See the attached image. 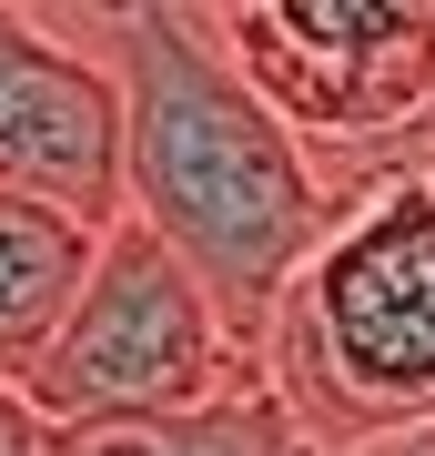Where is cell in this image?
Returning <instances> with one entry per match:
<instances>
[{
	"label": "cell",
	"mask_w": 435,
	"mask_h": 456,
	"mask_svg": "<svg viewBox=\"0 0 435 456\" xmlns=\"http://www.w3.org/2000/svg\"><path fill=\"white\" fill-rule=\"evenodd\" d=\"M0 456H41V416L20 406V386H0Z\"/></svg>",
	"instance_id": "cell-8"
},
{
	"label": "cell",
	"mask_w": 435,
	"mask_h": 456,
	"mask_svg": "<svg viewBox=\"0 0 435 456\" xmlns=\"http://www.w3.org/2000/svg\"><path fill=\"white\" fill-rule=\"evenodd\" d=\"M254 386L304 456L435 426V183H385L334 213L254 345Z\"/></svg>",
	"instance_id": "cell-2"
},
{
	"label": "cell",
	"mask_w": 435,
	"mask_h": 456,
	"mask_svg": "<svg viewBox=\"0 0 435 456\" xmlns=\"http://www.w3.org/2000/svg\"><path fill=\"white\" fill-rule=\"evenodd\" d=\"M41 456H304L274 395L243 386L203 416H112V426H41Z\"/></svg>",
	"instance_id": "cell-7"
},
{
	"label": "cell",
	"mask_w": 435,
	"mask_h": 456,
	"mask_svg": "<svg viewBox=\"0 0 435 456\" xmlns=\"http://www.w3.org/2000/svg\"><path fill=\"white\" fill-rule=\"evenodd\" d=\"M81 274H92V233L20 203V193H0V386H20L41 365V345L71 314Z\"/></svg>",
	"instance_id": "cell-6"
},
{
	"label": "cell",
	"mask_w": 435,
	"mask_h": 456,
	"mask_svg": "<svg viewBox=\"0 0 435 456\" xmlns=\"http://www.w3.org/2000/svg\"><path fill=\"white\" fill-rule=\"evenodd\" d=\"M0 193L101 233L122 224V82L51 11L0 0Z\"/></svg>",
	"instance_id": "cell-5"
},
{
	"label": "cell",
	"mask_w": 435,
	"mask_h": 456,
	"mask_svg": "<svg viewBox=\"0 0 435 456\" xmlns=\"http://www.w3.org/2000/svg\"><path fill=\"white\" fill-rule=\"evenodd\" d=\"M213 41L344 203L435 183V0H213Z\"/></svg>",
	"instance_id": "cell-3"
},
{
	"label": "cell",
	"mask_w": 435,
	"mask_h": 456,
	"mask_svg": "<svg viewBox=\"0 0 435 456\" xmlns=\"http://www.w3.org/2000/svg\"><path fill=\"white\" fill-rule=\"evenodd\" d=\"M243 386H254V355L223 335L213 294L122 213L92 233V274L51 325L41 365L20 375V406L41 426H112V416H203Z\"/></svg>",
	"instance_id": "cell-4"
},
{
	"label": "cell",
	"mask_w": 435,
	"mask_h": 456,
	"mask_svg": "<svg viewBox=\"0 0 435 456\" xmlns=\"http://www.w3.org/2000/svg\"><path fill=\"white\" fill-rule=\"evenodd\" d=\"M71 31H92L101 71L122 82V213L213 294L223 335L254 355L294 274L334 233V193L223 61L213 11L132 0V11H81Z\"/></svg>",
	"instance_id": "cell-1"
},
{
	"label": "cell",
	"mask_w": 435,
	"mask_h": 456,
	"mask_svg": "<svg viewBox=\"0 0 435 456\" xmlns=\"http://www.w3.org/2000/svg\"><path fill=\"white\" fill-rule=\"evenodd\" d=\"M355 456H435V426H415V436H385V446H355Z\"/></svg>",
	"instance_id": "cell-9"
}]
</instances>
